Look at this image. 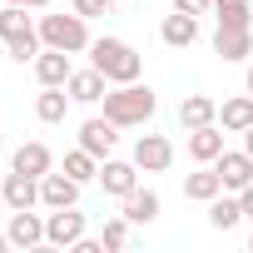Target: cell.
Instances as JSON below:
<instances>
[{
	"label": "cell",
	"instance_id": "cell-1",
	"mask_svg": "<svg viewBox=\"0 0 253 253\" xmlns=\"http://www.w3.org/2000/svg\"><path fill=\"white\" fill-rule=\"evenodd\" d=\"M89 65L109 80V84H134L144 60L129 40H119V35H104V40H89Z\"/></svg>",
	"mask_w": 253,
	"mask_h": 253
},
{
	"label": "cell",
	"instance_id": "cell-2",
	"mask_svg": "<svg viewBox=\"0 0 253 253\" xmlns=\"http://www.w3.org/2000/svg\"><path fill=\"white\" fill-rule=\"evenodd\" d=\"M154 109H159V99H154V89L149 84H114L109 94H104V119H114L119 129H134V124H149L154 119Z\"/></svg>",
	"mask_w": 253,
	"mask_h": 253
},
{
	"label": "cell",
	"instance_id": "cell-3",
	"mask_svg": "<svg viewBox=\"0 0 253 253\" xmlns=\"http://www.w3.org/2000/svg\"><path fill=\"white\" fill-rule=\"evenodd\" d=\"M0 45H5L20 65L40 55L45 40H40V25L25 15V5H5V10H0Z\"/></svg>",
	"mask_w": 253,
	"mask_h": 253
},
{
	"label": "cell",
	"instance_id": "cell-4",
	"mask_svg": "<svg viewBox=\"0 0 253 253\" xmlns=\"http://www.w3.org/2000/svg\"><path fill=\"white\" fill-rule=\"evenodd\" d=\"M40 40H45L50 50L80 55V50H89V25H84L80 10H70V15H40Z\"/></svg>",
	"mask_w": 253,
	"mask_h": 253
},
{
	"label": "cell",
	"instance_id": "cell-5",
	"mask_svg": "<svg viewBox=\"0 0 253 253\" xmlns=\"http://www.w3.org/2000/svg\"><path fill=\"white\" fill-rule=\"evenodd\" d=\"M84 238V213L70 204V209H50V218H45V243L50 248H75Z\"/></svg>",
	"mask_w": 253,
	"mask_h": 253
},
{
	"label": "cell",
	"instance_id": "cell-6",
	"mask_svg": "<svg viewBox=\"0 0 253 253\" xmlns=\"http://www.w3.org/2000/svg\"><path fill=\"white\" fill-rule=\"evenodd\" d=\"M213 169H218V179H223L228 194H243V189L253 184V154H248V149H238V154L223 149V154L213 159Z\"/></svg>",
	"mask_w": 253,
	"mask_h": 253
},
{
	"label": "cell",
	"instance_id": "cell-7",
	"mask_svg": "<svg viewBox=\"0 0 253 253\" xmlns=\"http://www.w3.org/2000/svg\"><path fill=\"white\" fill-rule=\"evenodd\" d=\"M99 184H104V194H114V199L134 194V189H139V164H134V159H104V164H99Z\"/></svg>",
	"mask_w": 253,
	"mask_h": 253
},
{
	"label": "cell",
	"instance_id": "cell-8",
	"mask_svg": "<svg viewBox=\"0 0 253 253\" xmlns=\"http://www.w3.org/2000/svg\"><path fill=\"white\" fill-rule=\"evenodd\" d=\"M134 164H139L144 174H164V169L174 164V144H169L164 134H139V144H134Z\"/></svg>",
	"mask_w": 253,
	"mask_h": 253
},
{
	"label": "cell",
	"instance_id": "cell-9",
	"mask_svg": "<svg viewBox=\"0 0 253 253\" xmlns=\"http://www.w3.org/2000/svg\"><path fill=\"white\" fill-rule=\"evenodd\" d=\"M114 144H119V124L114 119H84L80 124V149H89L94 159H109Z\"/></svg>",
	"mask_w": 253,
	"mask_h": 253
},
{
	"label": "cell",
	"instance_id": "cell-10",
	"mask_svg": "<svg viewBox=\"0 0 253 253\" xmlns=\"http://www.w3.org/2000/svg\"><path fill=\"white\" fill-rule=\"evenodd\" d=\"M10 248H40L45 243V218L30 209H10Z\"/></svg>",
	"mask_w": 253,
	"mask_h": 253
},
{
	"label": "cell",
	"instance_id": "cell-11",
	"mask_svg": "<svg viewBox=\"0 0 253 253\" xmlns=\"http://www.w3.org/2000/svg\"><path fill=\"white\" fill-rule=\"evenodd\" d=\"M223 124H199V129H189V159H199V164H213L218 154H223Z\"/></svg>",
	"mask_w": 253,
	"mask_h": 253
},
{
	"label": "cell",
	"instance_id": "cell-12",
	"mask_svg": "<svg viewBox=\"0 0 253 253\" xmlns=\"http://www.w3.org/2000/svg\"><path fill=\"white\" fill-rule=\"evenodd\" d=\"M65 89H70V99H75V104H99V99L109 94V80L89 65V70H75V75L65 80Z\"/></svg>",
	"mask_w": 253,
	"mask_h": 253
},
{
	"label": "cell",
	"instance_id": "cell-13",
	"mask_svg": "<svg viewBox=\"0 0 253 253\" xmlns=\"http://www.w3.org/2000/svg\"><path fill=\"white\" fill-rule=\"evenodd\" d=\"M40 204H45V209H70V204H80V179L50 169V174L40 179Z\"/></svg>",
	"mask_w": 253,
	"mask_h": 253
},
{
	"label": "cell",
	"instance_id": "cell-14",
	"mask_svg": "<svg viewBox=\"0 0 253 253\" xmlns=\"http://www.w3.org/2000/svg\"><path fill=\"white\" fill-rule=\"evenodd\" d=\"M0 194H5V209H35V204H40V179L10 169L5 184H0Z\"/></svg>",
	"mask_w": 253,
	"mask_h": 253
},
{
	"label": "cell",
	"instance_id": "cell-15",
	"mask_svg": "<svg viewBox=\"0 0 253 253\" xmlns=\"http://www.w3.org/2000/svg\"><path fill=\"white\" fill-rule=\"evenodd\" d=\"M70 89L65 84H40V94H35V119L40 124H60L65 114H70Z\"/></svg>",
	"mask_w": 253,
	"mask_h": 253
},
{
	"label": "cell",
	"instance_id": "cell-16",
	"mask_svg": "<svg viewBox=\"0 0 253 253\" xmlns=\"http://www.w3.org/2000/svg\"><path fill=\"white\" fill-rule=\"evenodd\" d=\"M179 124H184V129L218 124V99H213V94H184V99H179Z\"/></svg>",
	"mask_w": 253,
	"mask_h": 253
},
{
	"label": "cell",
	"instance_id": "cell-17",
	"mask_svg": "<svg viewBox=\"0 0 253 253\" xmlns=\"http://www.w3.org/2000/svg\"><path fill=\"white\" fill-rule=\"evenodd\" d=\"M70 75H75L70 50H50V45H45V50L35 55V80H40V84H65Z\"/></svg>",
	"mask_w": 253,
	"mask_h": 253
},
{
	"label": "cell",
	"instance_id": "cell-18",
	"mask_svg": "<svg viewBox=\"0 0 253 253\" xmlns=\"http://www.w3.org/2000/svg\"><path fill=\"white\" fill-rule=\"evenodd\" d=\"M10 169H20V174H30V179H45V174L55 169V154H50L40 139H30V144H20V149H15Z\"/></svg>",
	"mask_w": 253,
	"mask_h": 253
},
{
	"label": "cell",
	"instance_id": "cell-19",
	"mask_svg": "<svg viewBox=\"0 0 253 253\" xmlns=\"http://www.w3.org/2000/svg\"><path fill=\"white\" fill-rule=\"evenodd\" d=\"M159 35H164V45H169V50H189V45L199 40V15H184V10H174V15L159 25Z\"/></svg>",
	"mask_w": 253,
	"mask_h": 253
},
{
	"label": "cell",
	"instance_id": "cell-20",
	"mask_svg": "<svg viewBox=\"0 0 253 253\" xmlns=\"http://www.w3.org/2000/svg\"><path fill=\"white\" fill-rule=\"evenodd\" d=\"M213 50H218L223 60H248V55H253V25H243V30L218 25V30H213Z\"/></svg>",
	"mask_w": 253,
	"mask_h": 253
},
{
	"label": "cell",
	"instance_id": "cell-21",
	"mask_svg": "<svg viewBox=\"0 0 253 253\" xmlns=\"http://www.w3.org/2000/svg\"><path fill=\"white\" fill-rule=\"evenodd\" d=\"M119 204H124L119 213L129 218V223H154V218H159V194H154V189H134V194H124Z\"/></svg>",
	"mask_w": 253,
	"mask_h": 253
},
{
	"label": "cell",
	"instance_id": "cell-22",
	"mask_svg": "<svg viewBox=\"0 0 253 253\" xmlns=\"http://www.w3.org/2000/svg\"><path fill=\"white\" fill-rule=\"evenodd\" d=\"M218 194H223V179H218L213 164H204L199 174L184 179V199H194V204H209V199H218Z\"/></svg>",
	"mask_w": 253,
	"mask_h": 253
},
{
	"label": "cell",
	"instance_id": "cell-23",
	"mask_svg": "<svg viewBox=\"0 0 253 253\" xmlns=\"http://www.w3.org/2000/svg\"><path fill=\"white\" fill-rule=\"evenodd\" d=\"M218 124L228 134H243L248 124H253V94H238V99H223L218 104Z\"/></svg>",
	"mask_w": 253,
	"mask_h": 253
},
{
	"label": "cell",
	"instance_id": "cell-24",
	"mask_svg": "<svg viewBox=\"0 0 253 253\" xmlns=\"http://www.w3.org/2000/svg\"><path fill=\"white\" fill-rule=\"evenodd\" d=\"M209 223H213V228H223V233H228V228H238V223H243V204H238V194L228 199V189H223L218 199H209Z\"/></svg>",
	"mask_w": 253,
	"mask_h": 253
},
{
	"label": "cell",
	"instance_id": "cell-25",
	"mask_svg": "<svg viewBox=\"0 0 253 253\" xmlns=\"http://www.w3.org/2000/svg\"><path fill=\"white\" fill-rule=\"evenodd\" d=\"M213 20L228 30H243V25H253V5L248 0H213Z\"/></svg>",
	"mask_w": 253,
	"mask_h": 253
},
{
	"label": "cell",
	"instance_id": "cell-26",
	"mask_svg": "<svg viewBox=\"0 0 253 253\" xmlns=\"http://www.w3.org/2000/svg\"><path fill=\"white\" fill-rule=\"evenodd\" d=\"M65 174L80 179V184H89V179H99V159H94L89 149H70V154H65Z\"/></svg>",
	"mask_w": 253,
	"mask_h": 253
},
{
	"label": "cell",
	"instance_id": "cell-27",
	"mask_svg": "<svg viewBox=\"0 0 253 253\" xmlns=\"http://www.w3.org/2000/svg\"><path fill=\"white\" fill-rule=\"evenodd\" d=\"M129 228H134L129 218H124V213H114V218H104V228H99V243H104L109 253H119L124 243H129Z\"/></svg>",
	"mask_w": 253,
	"mask_h": 253
},
{
	"label": "cell",
	"instance_id": "cell-28",
	"mask_svg": "<svg viewBox=\"0 0 253 253\" xmlns=\"http://www.w3.org/2000/svg\"><path fill=\"white\" fill-rule=\"evenodd\" d=\"M109 5H114V0H75V5H70V10H80L84 20H94V15H104Z\"/></svg>",
	"mask_w": 253,
	"mask_h": 253
},
{
	"label": "cell",
	"instance_id": "cell-29",
	"mask_svg": "<svg viewBox=\"0 0 253 253\" xmlns=\"http://www.w3.org/2000/svg\"><path fill=\"white\" fill-rule=\"evenodd\" d=\"M174 10H184V15H204V10H213V0H174Z\"/></svg>",
	"mask_w": 253,
	"mask_h": 253
},
{
	"label": "cell",
	"instance_id": "cell-30",
	"mask_svg": "<svg viewBox=\"0 0 253 253\" xmlns=\"http://www.w3.org/2000/svg\"><path fill=\"white\" fill-rule=\"evenodd\" d=\"M75 253H104V243H94V238H80V243H75Z\"/></svg>",
	"mask_w": 253,
	"mask_h": 253
},
{
	"label": "cell",
	"instance_id": "cell-31",
	"mask_svg": "<svg viewBox=\"0 0 253 253\" xmlns=\"http://www.w3.org/2000/svg\"><path fill=\"white\" fill-rule=\"evenodd\" d=\"M238 204H243V218H253V184H248V189L238 194Z\"/></svg>",
	"mask_w": 253,
	"mask_h": 253
},
{
	"label": "cell",
	"instance_id": "cell-32",
	"mask_svg": "<svg viewBox=\"0 0 253 253\" xmlns=\"http://www.w3.org/2000/svg\"><path fill=\"white\" fill-rule=\"evenodd\" d=\"M5 5H25V10H45L50 0H5Z\"/></svg>",
	"mask_w": 253,
	"mask_h": 253
},
{
	"label": "cell",
	"instance_id": "cell-33",
	"mask_svg": "<svg viewBox=\"0 0 253 253\" xmlns=\"http://www.w3.org/2000/svg\"><path fill=\"white\" fill-rule=\"evenodd\" d=\"M243 149L253 154V124H248V129H243Z\"/></svg>",
	"mask_w": 253,
	"mask_h": 253
},
{
	"label": "cell",
	"instance_id": "cell-34",
	"mask_svg": "<svg viewBox=\"0 0 253 253\" xmlns=\"http://www.w3.org/2000/svg\"><path fill=\"white\" fill-rule=\"evenodd\" d=\"M5 248H10V233H0V253H5Z\"/></svg>",
	"mask_w": 253,
	"mask_h": 253
},
{
	"label": "cell",
	"instance_id": "cell-35",
	"mask_svg": "<svg viewBox=\"0 0 253 253\" xmlns=\"http://www.w3.org/2000/svg\"><path fill=\"white\" fill-rule=\"evenodd\" d=\"M248 94H253V65H248Z\"/></svg>",
	"mask_w": 253,
	"mask_h": 253
},
{
	"label": "cell",
	"instance_id": "cell-36",
	"mask_svg": "<svg viewBox=\"0 0 253 253\" xmlns=\"http://www.w3.org/2000/svg\"><path fill=\"white\" fill-rule=\"evenodd\" d=\"M0 209H5V194H0Z\"/></svg>",
	"mask_w": 253,
	"mask_h": 253
},
{
	"label": "cell",
	"instance_id": "cell-37",
	"mask_svg": "<svg viewBox=\"0 0 253 253\" xmlns=\"http://www.w3.org/2000/svg\"><path fill=\"white\" fill-rule=\"evenodd\" d=\"M248 248H253V233H248Z\"/></svg>",
	"mask_w": 253,
	"mask_h": 253
}]
</instances>
